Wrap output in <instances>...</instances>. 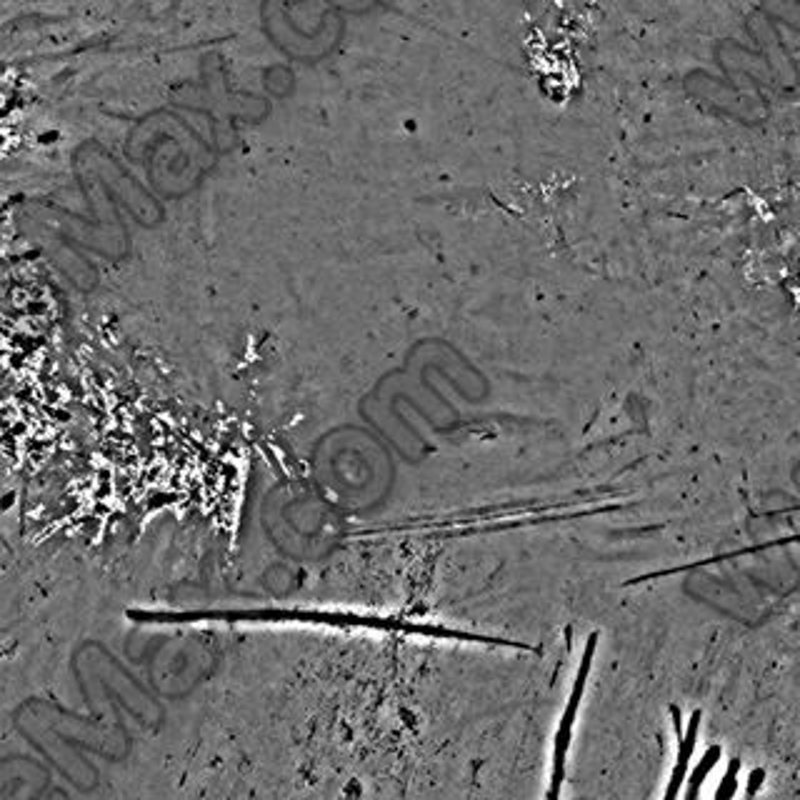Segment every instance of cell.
<instances>
[{"mask_svg":"<svg viewBox=\"0 0 800 800\" xmlns=\"http://www.w3.org/2000/svg\"><path fill=\"white\" fill-rule=\"evenodd\" d=\"M738 770H740V760H733L728 773H725L723 780H720L718 790H715V798L725 800L730 798V795H735V788H738Z\"/></svg>","mask_w":800,"mask_h":800,"instance_id":"277c9868","label":"cell"},{"mask_svg":"<svg viewBox=\"0 0 800 800\" xmlns=\"http://www.w3.org/2000/svg\"><path fill=\"white\" fill-rule=\"evenodd\" d=\"M698 730H700V713L690 715V723L685 728V733L680 735V745H678V758H675V768L670 773V783L665 788V798H678L680 788L688 780L690 773V758H693L695 743H698Z\"/></svg>","mask_w":800,"mask_h":800,"instance_id":"7a4b0ae2","label":"cell"},{"mask_svg":"<svg viewBox=\"0 0 800 800\" xmlns=\"http://www.w3.org/2000/svg\"><path fill=\"white\" fill-rule=\"evenodd\" d=\"M595 648H598V633H593L585 643L583 658H580V668L578 675H575L573 690H570L568 705H565V713L560 718L558 733H555V753H553V788H550V795L560 793V783H563V768H565V755H568L570 748V738H573V725H575V715H578L580 708V698L585 693V683H588L590 668H593V655Z\"/></svg>","mask_w":800,"mask_h":800,"instance_id":"6da1fadb","label":"cell"},{"mask_svg":"<svg viewBox=\"0 0 800 800\" xmlns=\"http://www.w3.org/2000/svg\"><path fill=\"white\" fill-rule=\"evenodd\" d=\"M763 778H765L763 770H753V773H750L748 795H755V793H758V788H760V785H763Z\"/></svg>","mask_w":800,"mask_h":800,"instance_id":"5b68a950","label":"cell"},{"mask_svg":"<svg viewBox=\"0 0 800 800\" xmlns=\"http://www.w3.org/2000/svg\"><path fill=\"white\" fill-rule=\"evenodd\" d=\"M718 760H720V745H710V748L703 753V758L698 760V765H695V768L688 773V780H685V783H688V788H685V798H690V800L698 798L705 778H708L710 770L718 765Z\"/></svg>","mask_w":800,"mask_h":800,"instance_id":"3957f363","label":"cell"}]
</instances>
